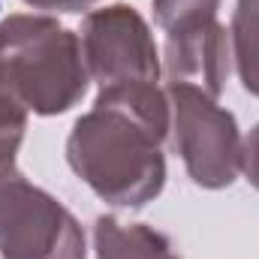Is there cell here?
Segmentation results:
<instances>
[{
	"mask_svg": "<svg viewBox=\"0 0 259 259\" xmlns=\"http://www.w3.org/2000/svg\"><path fill=\"white\" fill-rule=\"evenodd\" d=\"M241 172L244 178L259 190V124L250 130V136L244 139V154H241Z\"/></svg>",
	"mask_w": 259,
	"mask_h": 259,
	"instance_id": "10",
	"label": "cell"
},
{
	"mask_svg": "<svg viewBox=\"0 0 259 259\" xmlns=\"http://www.w3.org/2000/svg\"><path fill=\"white\" fill-rule=\"evenodd\" d=\"M27 130V109L0 84V184L15 178V154Z\"/></svg>",
	"mask_w": 259,
	"mask_h": 259,
	"instance_id": "9",
	"label": "cell"
},
{
	"mask_svg": "<svg viewBox=\"0 0 259 259\" xmlns=\"http://www.w3.org/2000/svg\"><path fill=\"white\" fill-rule=\"evenodd\" d=\"M175 151L181 154L190 178L199 187L220 190L229 187L241 172L244 139L238 133L235 115L220 109L214 97L193 84L166 88Z\"/></svg>",
	"mask_w": 259,
	"mask_h": 259,
	"instance_id": "3",
	"label": "cell"
},
{
	"mask_svg": "<svg viewBox=\"0 0 259 259\" xmlns=\"http://www.w3.org/2000/svg\"><path fill=\"white\" fill-rule=\"evenodd\" d=\"M232 58L244 91L259 97V0H238L232 18Z\"/></svg>",
	"mask_w": 259,
	"mask_h": 259,
	"instance_id": "8",
	"label": "cell"
},
{
	"mask_svg": "<svg viewBox=\"0 0 259 259\" xmlns=\"http://www.w3.org/2000/svg\"><path fill=\"white\" fill-rule=\"evenodd\" d=\"M81 58L88 75L103 88L115 84H157L160 58L145 18L127 6L115 3L88 12L81 24Z\"/></svg>",
	"mask_w": 259,
	"mask_h": 259,
	"instance_id": "6",
	"label": "cell"
},
{
	"mask_svg": "<svg viewBox=\"0 0 259 259\" xmlns=\"http://www.w3.org/2000/svg\"><path fill=\"white\" fill-rule=\"evenodd\" d=\"M94 250L97 259H181L163 232L145 223H118L115 217L97 220Z\"/></svg>",
	"mask_w": 259,
	"mask_h": 259,
	"instance_id": "7",
	"label": "cell"
},
{
	"mask_svg": "<svg viewBox=\"0 0 259 259\" xmlns=\"http://www.w3.org/2000/svg\"><path fill=\"white\" fill-rule=\"evenodd\" d=\"M24 3L36 6V9H61V12H78V9H84V6H91V3H97V0H24Z\"/></svg>",
	"mask_w": 259,
	"mask_h": 259,
	"instance_id": "11",
	"label": "cell"
},
{
	"mask_svg": "<svg viewBox=\"0 0 259 259\" xmlns=\"http://www.w3.org/2000/svg\"><path fill=\"white\" fill-rule=\"evenodd\" d=\"M0 256L84 259V232L52 193L15 175L0 184Z\"/></svg>",
	"mask_w": 259,
	"mask_h": 259,
	"instance_id": "5",
	"label": "cell"
},
{
	"mask_svg": "<svg viewBox=\"0 0 259 259\" xmlns=\"http://www.w3.org/2000/svg\"><path fill=\"white\" fill-rule=\"evenodd\" d=\"M172 127L166 91L157 84L103 88L94 109L66 139L72 172L115 208H142L166 184L163 139Z\"/></svg>",
	"mask_w": 259,
	"mask_h": 259,
	"instance_id": "1",
	"label": "cell"
},
{
	"mask_svg": "<svg viewBox=\"0 0 259 259\" xmlns=\"http://www.w3.org/2000/svg\"><path fill=\"white\" fill-rule=\"evenodd\" d=\"M88 66L72 30L46 15H9L0 24V84L36 115H64L88 91Z\"/></svg>",
	"mask_w": 259,
	"mask_h": 259,
	"instance_id": "2",
	"label": "cell"
},
{
	"mask_svg": "<svg viewBox=\"0 0 259 259\" xmlns=\"http://www.w3.org/2000/svg\"><path fill=\"white\" fill-rule=\"evenodd\" d=\"M217 9L220 0H154V18L166 33L169 84H193L214 100L229 75V36Z\"/></svg>",
	"mask_w": 259,
	"mask_h": 259,
	"instance_id": "4",
	"label": "cell"
}]
</instances>
